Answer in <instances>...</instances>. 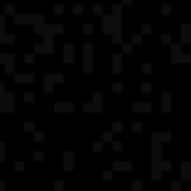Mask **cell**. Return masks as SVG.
Here are the masks:
<instances>
[{
	"instance_id": "6da1fadb",
	"label": "cell",
	"mask_w": 191,
	"mask_h": 191,
	"mask_svg": "<svg viewBox=\"0 0 191 191\" xmlns=\"http://www.w3.org/2000/svg\"><path fill=\"white\" fill-rule=\"evenodd\" d=\"M121 18H124V9H121V5H115L110 14L103 16V23H101V32L103 34H110L113 36V43L119 45L124 43V25H121Z\"/></svg>"
},
{
	"instance_id": "7a4b0ae2",
	"label": "cell",
	"mask_w": 191,
	"mask_h": 191,
	"mask_svg": "<svg viewBox=\"0 0 191 191\" xmlns=\"http://www.w3.org/2000/svg\"><path fill=\"white\" fill-rule=\"evenodd\" d=\"M171 140V133H164V130H158V133H151V144H153V164H151V178L155 182L162 178V142H169Z\"/></svg>"
},
{
	"instance_id": "3957f363",
	"label": "cell",
	"mask_w": 191,
	"mask_h": 191,
	"mask_svg": "<svg viewBox=\"0 0 191 191\" xmlns=\"http://www.w3.org/2000/svg\"><path fill=\"white\" fill-rule=\"evenodd\" d=\"M14 20H16V25H34V27H38V25L45 23V16L43 14H16Z\"/></svg>"
},
{
	"instance_id": "277c9868",
	"label": "cell",
	"mask_w": 191,
	"mask_h": 191,
	"mask_svg": "<svg viewBox=\"0 0 191 191\" xmlns=\"http://www.w3.org/2000/svg\"><path fill=\"white\" fill-rule=\"evenodd\" d=\"M63 79H65V77H63L61 72H47V74H43V90L45 92H52L56 83H63Z\"/></svg>"
},
{
	"instance_id": "5b68a950",
	"label": "cell",
	"mask_w": 191,
	"mask_h": 191,
	"mask_svg": "<svg viewBox=\"0 0 191 191\" xmlns=\"http://www.w3.org/2000/svg\"><path fill=\"white\" fill-rule=\"evenodd\" d=\"M83 110L85 113H101L103 110V95H101V92H95L92 99L83 103Z\"/></svg>"
},
{
	"instance_id": "8992f818",
	"label": "cell",
	"mask_w": 191,
	"mask_h": 191,
	"mask_svg": "<svg viewBox=\"0 0 191 191\" xmlns=\"http://www.w3.org/2000/svg\"><path fill=\"white\" fill-rule=\"evenodd\" d=\"M171 61L173 63H191V54H184L182 52V43L171 45Z\"/></svg>"
},
{
	"instance_id": "52a82bcc",
	"label": "cell",
	"mask_w": 191,
	"mask_h": 191,
	"mask_svg": "<svg viewBox=\"0 0 191 191\" xmlns=\"http://www.w3.org/2000/svg\"><path fill=\"white\" fill-rule=\"evenodd\" d=\"M34 32H36V34H43V36H54V34L63 32V25H59V23H43V25L34 27Z\"/></svg>"
},
{
	"instance_id": "ba28073f",
	"label": "cell",
	"mask_w": 191,
	"mask_h": 191,
	"mask_svg": "<svg viewBox=\"0 0 191 191\" xmlns=\"http://www.w3.org/2000/svg\"><path fill=\"white\" fill-rule=\"evenodd\" d=\"M16 110V95L5 92L0 95V113H14Z\"/></svg>"
},
{
	"instance_id": "9c48e42d",
	"label": "cell",
	"mask_w": 191,
	"mask_h": 191,
	"mask_svg": "<svg viewBox=\"0 0 191 191\" xmlns=\"http://www.w3.org/2000/svg\"><path fill=\"white\" fill-rule=\"evenodd\" d=\"M54 52V36H45L43 43L34 45V54H52Z\"/></svg>"
},
{
	"instance_id": "30bf717a",
	"label": "cell",
	"mask_w": 191,
	"mask_h": 191,
	"mask_svg": "<svg viewBox=\"0 0 191 191\" xmlns=\"http://www.w3.org/2000/svg\"><path fill=\"white\" fill-rule=\"evenodd\" d=\"M92 52H95L92 43H85V45H83V72H85V74L92 72Z\"/></svg>"
},
{
	"instance_id": "8fae6325",
	"label": "cell",
	"mask_w": 191,
	"mask_h": 191,
	"mask_svg": "<svg viewBox=\"0 0 191 191\" xmlns=\"http://www.w3.org/2000/svg\"><path fill=\"white\" fill-rule=\"evenodd\" d=\"M16 40L14 34H7L5 30V14H0V45H11Z\"/></svg>"
},
{
	"instance_id": "7c38bea8",
	"label": "cell",
	"mask_w": 191,
	"mask_h": 191,
	"mask_svg": "<svg viewBox=\"0 0 191 191\" xmlns=\"http://www.w3.org/2000/svg\"><path fill=\"white\" fill-rule=\"evenodd\" d=\"M130 110L133 113H151L153 110V103L151 101H133L130 103Z\"/></svg>"
},
{
	"instance_id": "4fadbf2b",
	"label": "cell",
	"mask_w": 191,
	"mask_h": 191,
	"mask_svg": "<svg viewBox=\"0 0 191 191\" xmlns=\"http://www.w3.org/2000/svg\"><path fill=\"white\" fill-rule=\"evenodd\" d=\"M180 43L182 45L191 43V25H189V23H182V25H180Z\"/></svg>"
},
{
	"instance_id": "5bb4252c",
	"label": "cell",
	"mask_w": 191,
	"mask_h": 191,
	"mask_svg": "<svg viewBox=\"0 0 191 191\" xmlns=\"http://www.w3.org/2000/svg\"><path fill=\"white\" fill-rule=\"evenodd\" d=\"M74 169V153L65 151L63 153V171H72Z\"/></svg>"
},
{
	"instance_id": "9a60e30c",
	"label": "cell",
	"mask_w": 191,
	"mask_h": 191,
	"mask_svg": "<svg viewBox=\"0 0 191 191\" xmlns=\"http://www.w3.org/2000/svg\"><path fill=\"white\" fill-rule=\"evenodd\" d=\"M54 110L56 113H72L74 110V103L72 101H56L54 103Z\"/></svg>"
},
{
	"instance_id": "2e32d148",
	"label": "cell",
	"mask_w": 191,
	"mask_h": 191,
	"mask_svg": "<svg viewBox=\"0 0 191 191\" xmlns=\"http://www.w3.org/2000/svg\"><path fill=\"white\" fill-rule=\"evenodd\" d=\"M63 61H65V63H72L74 61V45L72 43L63 45Z\"/></svg>"
},
{
	"instance_id": "e0dca14e",
	"label": "cell",
	"mask_w": 191,
	"mask_h": 191,
	"mask_svg": "<svg viewBox=\"0 0 191 191\" xmlns=\"http://www.w3.org/2000/svg\"><path fill=\"white\" fill-rule=\"evenodd\" d=\"M14 81H18V83H32V81H34V74L32 72H16L14 74Z\"/></svg>"
},
{
	"instance_id": "ac0fdd59",
	"label": "cell",
	"mask_w": 191,
	"mask_h": 191,
	"mask_svg": "<svg viewBox=\"0 0 191 191\" xmlns=\"http://www.w3.org/2000/svg\"><path fill=\"white\" fill-rule=\"evenodd\" d=\"M133 169V162H128V160H124V162H113V171H130Z\"/></svg>"
},
{
	"instance_id": "d6986e66",
	"label": "cell",
	"mask_w": 191,
	"mask_h": 191,
	"mask_svg": "<svg viewBox=\"0 0 191 191\" xmlns=\"http://www.w3.org/2000/svg\"><path fill=\"white\" fill-rule=\"evenodd\" d=\"M121 61H124V56H121V54H115L113 56V72H121V70H124V63H121Z\"/></svg>"
},
{
	"instance_id": "ffe728a7",
	"label": "cell",
	"mask_w": 191,
	"mask_h": 191,
	"mask_svg": "<svg viewBox=\"0 0 191 191\" xmlns=\"http://www.w3.org/2000/svg\"><path fill=\"white\" fill-rule=\"evenodd\" d=\"M171 92H164V95H162V113H169L171 110Z\"/></svg>"
},
{
	"instance_id": "44dd1931",
	"label": "cell",
	"mask_w": 191,
	"mask_h": 191,
	"mask_svg": "<svg viewBox=\"0 0 191 191\" xmlns=\"http://www.w3.org/2000/svg\"><path fill=\"white\" fill-rule=\"evenodd\" d=\"M16 56L14 54H0V63H5V65H9V63H14Z\"/></svg>"
},
{
	"instance_id": "7402d4cb",
	"label": "cell",
	"mask_w": 191,
	"mask_h": 191,
	"mask_svg": "<svg viewBox=\"0 0 191 191\" xmlns=\"http://www.w3.org/2000/svg\"><path fill=\"white\" fill-rule=\"evenodd\" d=\"M180 169H182V173H180L182 180H191V171L187 169V166H182V164H180Z\"/></svg>"
},
{
	"instance_id": "603a6c76",
	"label": "cell",
	"mask_w": 191,
	"mask_h": 191,
	"mask_svg": "<svg viewBox=\"0 0 191 191\" xmlns=\"http://www.w3.org/2000/svg\"><path fill=\"white\" fill-rule=\"evenodd\" d=\"M133 52V43H124L121 45V54H130Z\"/></svg>"
},
{
	"instance_id": "cb8c5ba5",
	"label": "cell",
	"mask_w": 191,
	"mask_h": 191,
	"mask_svg": "<svg viewBox=\"0 0 191 191\" xmlns=\"http://www.w3.org/2000/svg\"><path fill=\"white\" fill-rule=\"evenodd\" d=\"M2 14H5V16H7V14H14V16H16V7H14V5H5V11H2Z\"/></svg>"
},
{
	"instance_id": "d4e9b609",
	"label": "cell",
	"mask_w": 191,
	"mask_h": 191,
	"mask_svg": "<svg viewBox=\"0 0 191 191\" xmlns=\"http://www.w3.org/2000/svg\"><path fill=\"white\" fill-rule=\"evenodd\" d=\"M142 72H144V74L153 72V63H142Z\"/></svg>"
},
{
	"instance_id": "484cf974",
	"label": "cell",
	"mask_w": 191,
	"mask_h": 191,
	"mask_svg": "<svg viewBox=\"0 0 191 191\" xmlns=\"http://www.w3.org/2000/svg\"><path fill=\"white\" fill-rule=\"evenodd\" d=\"M45 140V133L43 130H36V133H34V142H43Z\"/></svg>"
},
{
	"instance_id": "4316f807",
	"label": "cell",
	"mask_w": 191,
	"mask_h": 191,
	"mask_svg": "<svg viewBox=\"0 0 191 191\" xmlns=\"http://www.w3.org/2000/svg\"><path fill=\"white\" fill-rule=\"evenodd\" d=\"M23 128H25L27 133H36V130H34V121H25V124H23Z\"/></svg>"
},
{
	"instance_id": "83f0119b",
	"label": "cell",
	"mask_w": 191,
	"mask_h": 191,
	"mask_svg": "<svg viewBox=\"0 0 191 191\" xmlns=\"http://www.w3.org/2000/svg\"><path fill=\"white\" fill-rule=\"evenodd\" d=\"M113 173H115L113 169H110V171H103V175H101V178H103L106 182H110V180H113Z\"/></svg>"
},
{
	"instance_id": "f1b7e54d",
	"label": "cell",
	"mask_w": 191,
	"mask_h": 191,
	"mask_svg": "<svg viewBox=\"0 0 191 191\" xmlns=\"http://www.w3.org/2000/svg\"><path fill=\"white\" fill-rule=\"evenodd\" d=\"M92 14H99V16H103V5H95V7H92Z\"/></svg>"
},
{
	"instance_id": "f546056e",
	"label": "cell",
	"mask_w": 191,
	"mask_h": 191,
	"mask_svg": "<svg viewBox=\"0 0 191 191\" xmlns=\"http://www.w3.org/2000/svg\"><path fill=\"white\" fill-rule=\"evenodd\" d=\"M121 148H124V144H121V142H113V151L115 153H121Z\"/></svg>"
},
{
	"instance_id": "4dcf8cb0",
	"label": "cell",
	"mask_w": 191,
	"mask_h": 191,
	"mask_svg": "<svg viewBox=\"0 0 191 191\" xmlns=\"http://www.w3.org/2000/svg\"><path fill=\"white\" fill-rule=\"evenodd\" d=\"M130 191H142V182H140V180H135V182L130 184Z\"/></svg>"
},
{
	"instance_id": "1f68e13d",
	"label": "cell",
	"mask_w": 191,
	"mask_h": 191,
	"mask_svg": "<svg viewBox=\"0 0 191 191\" xmlns=\"http://www.w3.org/2000/svg\"><path fill=\"white\" fill-rule=\"evenodd\" d=\"M180 189H182V182H180V180L171 182V191H180Z\"/></svg>"
},
{
	"instance_id": "d6a6232c",
	"label": "cell",
	"mask_w": 191,
	"mask_h": 191,
	"mask_svg": "<svg viewBox=\"0 0 191 191\" xmlns=\"http://www.w3.org/2000/svg\"><path fill=\"white\" fill-rule=\"evenodd\" d=\"M34 160H36V162H43V160H45V153H43V151H36V153H34Z\"/></svg>"
},
{
	"instance_id": "836d02e7",
	"label": "cell",
	"mask_w": 191,
	"mask_h": 191,
	"mask_svg": "<svg viewBox=\"0 0 191 191\" xmlns=\"http://www.w3.org/2000/svg\"><path fill=\"white\" fill-rule=\"evenodd\" d=\"M65 189V184H63V180H56L54 182V191H63Z\"/></svg>"
},
{
	"instance_id": "e575fe53",
	"label": "cell",
	"mask_w": 191,
	"mask_h": 191,
	"mask_svg": "<svg viewBox=\"0 0 191 191\" xmlns=\"http://www.w3.org/2000/svg\"><path fill=\"white\" fill-rule=\"evenodd\" d=\"M130 128L135 130V133H140V130H142V121H133V124H130Z\"/></svg>"
},
{
	"instance_id": "d590c367",
	"label": "cell",
	"mask_w": 191,
	"mask_h": 191,
	"mask_svg": "<svg viewBox=\"0 0 191 191\" xmlns=\"http://www.w3.org/2000/svg\"><path fill=\"white\" fill-rule=\"evenodd\" d=\"M101 148H103V142H92V151H97V153H99Z\"/></svg>"
},
{
	"instance_id": "8d00e7d4",
	"label": "cell",
	"mask_w": 191,
	"mask_h": 191,
	"mask_svg": "<svg viewBox=\"0 0 191 191\" xmlns=\"http://www.w3.org/2000/svg\"><path fill=\"white\" fill-rule=\"evenodd\" d=\"M162 43L164 45H173L171 43V34H162Z\"/></svg>"
},
{
	"instance_id": "74e56055",
	"label": "cell",
	"mask_w": 191,
	"mask_h": 191,
	"mask_svg": "<svg viewBox=\"0 0 191 191\" xmlns=\"http://www.w3.org/2000/svg\"><path fill=\"white\" fill-rule=\"evenodd\" d=\"M151 32H153V25H148V23L142 25V34H151Z\"/></svg>"
},
{
	"instance_id": "f35d334b",
	"label": "cell",
	"mask_w": 191,
	"mask_h": 191,
	"mask_svg": "<svg viewBox=\"0 0 191 191\" xmlns=\"http://www.w3.org/2000/svg\"><path fill=\"white\" fill-rule=\"evenodd\" d=\"M151 90H153V83H148V81L142 83V92H151Z\"/></svg>"
},
{
	"instance_id": "ab89813d",
	"label": "cell",
	"mask_w": 191,
	"mask_h": 191,
	"mask_svg": "<svg viewBox=\"0 0 191 191\" xmlns=\"http://www.w3.org/2000/svg\"><path fill=\"white\" fill-rule=\"evenodd\" d=\"M23 99H25L27 103H32V101H34V92H25V97H23Z\"/></svg>"
},
{
	"instance_id": "60d3db41",
	"label": "cell",
	"mask_w": 191,
	"mask_h": 191,
	"mask_svg": "<svg viewBox=\"0 0 191 191\" xmlns=\"http://www.w3.org/2000/svg\"><path fill=\"white\" fill-rule=\"evenodd\" d=\"M121 128H124V124H121V121H115V124H113V130H115V133H119Z\"/></svg>"
},
{
	"instance_id": "b9f144b4",
	"label": "cell",
	"mask_w": 191,
	"mask_h": 191,
	"mask_svg": "<svg viewBox=\"0 0 191 191\" xmlns=\"http://www.w3.org/2000/svg\"><path fill=\"white\" fill-rule=\"evenodd\" d=\"M140 40H142V34H133V38H130V43H133V45L140 43Z\"/></svg>"
},
{
	"instance_id": "7bdbcfd3",
	"label": "cell",
	"mask_w": 191,
	"mask_h": 191,
	"mask_svg": "<svg viewBox=\"0 0 191 191\" xmlns=\"http://www.w3.org/2000/svg\"><path fill=\"white\" fill-rule=\"evenodd\" d=\"M101 140H103V142H113V133H103Z\"/></svg>"
},
{
	"instance_id": "ee69618b",
	"label": "cell",
	"mask_w": 191,
	"mask_h": 191,
	"mask_svg": "<svg viewBox=\"0 0 191 191\" xmlns=\"http://www.w3.org/2000/svg\"><path fill=\"white\" fill-rule=\"evenodd\" d=\"M171 11H173V9H171V5H162V14H164V16H166V14H171Z\"/></svg>"
},
{
	"instance_id": "f6af8a7d",
	"label": "cell",
	"mask_w": 191,
	"mask_h": 191,
	"mask_svg": "<svg viewBox=\"0 0 191 191\" xmlns=\"http://www.w3.org/2000/svg\"><path fill=\"white\" fill-rule=\"evenodd\" d=\"M2 160H5V142L0 140V162H2Z\"/></svg>"
},
{
	"instance_id": "bcb514c9",
	"label": "cell",
	"mask_w": 191,
	"mask_h": 191,
	"mask_svg": "<svg viewBox=\"0 0 191 191\" xmlns=\"http://www.w3.org/2000/svg\"><path fill=\"white\" fill-rule=\"evenodd\" d=\"M14 169H16V171H25V164H23V162L18 160V162H16V164H14Z\"/></svg>"
},
{
	"instance_id": "7dc6e473",
	"label": "cell",
	"mask_w": 191,
	"mask_h": 191,
	"mask_svg": "<svg viewBox=\"0 0 191 191\" xmlns=\"http://www.w3.org/2000/svg\"><path fill=\"white\" fill-rule=\"evenodd\" d=\"M23 61H25V63H34V54H25V56H23Z\"/></svg>"
},
{
	"instance_id": "c3c4849f",
	"label": "cell",
	"mask_w": 191,
	"mask_h": 191,
	"mask_svg": "<svg viewBox=\"0 0 191 191\" xmlns=\"http://www.w3.org/2000/svg\"><path fill=\"white\" fill-rule=\"evenodd\" d=\"M121 90H124V85H121V83H113V92H121Z\"/></svg>"
},
{
	"instance_id": "681fc988",
	"label": "cell",
	"mask_w": 191,
	"mask_h": 191,
	"mask_svg": "<svg viewBox=\"0 0 191 191\" xmlns=\"http://www.w3.org/2000/svg\"><path fill=\"white\" fill-rule=\"evenodd\" d=\"M74 14H77V16L83 14V5H74Z\"/></svg>"
},
{
	"instance_id": "f907efd6",
	"label": "cell",
	"mask_w": 191,
	"mask_h": 191,
	"mask_svg": "<svg viewBox=\"0 0 191 191\" xmlns=\"http://www.w3.org/2000/svg\"><path fill=\"white\" fill-rule=\"evenodd\" d=\"M83 32L85 34H92V25H90V23H85V25H83Z\"/></svg>"
},
{
	"instance_id": "816d5d0a",
	"label": "cell",
	"mask_w": 191,
	"mask_h": 191,
	"mask_svg": "<svg viewBox=\"0 0 191 191\" xmlns=\"http://www.w3.org/2000/svg\"><path fill=\"white\" fill-rule=\"evenodd\" d=\"M162 171H171V162H162Z\"/></svg>"
},
{
	"instance_id": "f5cc1de1",
	"label": "cell",
	"mask_w": 191,
	"mask_h": 191,
	"mask_svg": "<svg viewBox=\"0 0 191 191\" xmlns=\"http://www.w3.org/2000/svg\"><path fill=\"white\" fill-rule=\"evenodd\" d=\"M54 11L56 14H63V5H54Z\"/></svg>"
},
{
	"instance_id": "db71d44e",
	"label": "cell",
	"mask_w": 191,
	"mask_h": 191,
	"mask_svg": "<svg viewBox=\"0 0 191 191\" xmlns=\"http://www.w3.org/2000/svg\"><path fill=\"white\" fill-rule=\"evenodd\" d=\"M2 189H7V182H5V180H0V191H2Z\"/></svg>"
},
{
	"instance_id": "11a10c76",
	"label": "cell",
	"mask_w": 191,
	"mask_h": 191,
	"mask_svg": "<svg viewBox=\"0 0 191 191\" xmlns=\"http://www.w3.org/2000/svg\"><path fill=\"white\" fill-rule=\"evenodd\" d=\"M182 166H187V169L191 171V162H182Z\"/></svg>"
},
{
	"instance_id": "9f6ffc18",
	"label": "cell",
	"mask_w": 191,
	"mask_h": 191,
	"mask_svg": "<svg viewBox=\"0 0 191 191\" xmlns=\"http://www.w3.org/2000/svg\"><path fill=\"white\" fill-rule=\"evenodd\" d=\"M133 2V0H121V5H130Z\"/></svg>"
},
{
	"instance_id": "6f0895ef",
	"label": "cell",
	"mask_w": 191,
	"mask_h": 191,
	"mask_svg": "<svg viewBox=\"0 0 191 191\" xmlns=\"http://www.w3.org/2000/svg\"><path fill=\"white\" fill-rule=\"evenodd\" d=\"M115 191H130V189H115Z\"/></svg>"
},
{
	"instance_id": "680465c9",
	"label": "cell",
	"mask_w": 191,
	"mask_h": 191,
	"mask_svg": "<svg viewBox=\"0 0 191 191\" xmlns=\"http://www.w3.org/2000/svg\"><path fill=\"white\" fill-rule=\"evenodd\" d=\"M189 189H191V187H189Z\"/></svg>"
}]
</instances>
